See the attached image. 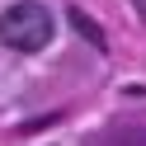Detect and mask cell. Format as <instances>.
Wrapping results in <instances>:
<instances>
[{
    "instance_id": "1",
    "label": "cell",
    "mask_w": 146,
    "mask_h": 146,
    "mask_svg": "<svg viewBox=\"0 0 146 146\" xmlns=\"http://www.w3.org/2000/svg\"><path fill=\"white\" fill-rule=\"evenodd\" d=\"M0 38L10 42L14 52H38L52 42V10L38 0H19L0 14Z\"/></svg>"
},
{
    "instance_id": "3",
    "label": "cell",
    "mask_w": 146,
    "mask_h": 146,
    "mask_svg": "<svg viewBox=\"0 0 146 146\" xmlns=\"http://www.w3.org/2000/svg\"><path fill=\"white\" fill-rule=\"evenodd\" d=\"M71 24H76V29H80V33H90V38H94V42H99V47H104V38H99V29H94V24H90V19H85V14H76V19H71Z\"/></svg>"
},
{
    "instance_id": "2",
    "label": "cell",
    "mask_w": 146,
    "mask_h": 146,
    "mask_svg": "<svg viewBox=\"0 0 146 146\" xmlns=\"http://www.w3.org/2000/svg\"><path fill=\"white\" fill-rule=\"evenodd\" d=\"M104 146H146V123H123L104 137Z\"/></svg>"
}]
</instances>
